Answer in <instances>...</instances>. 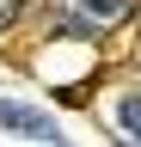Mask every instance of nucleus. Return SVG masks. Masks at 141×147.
Segmentation results:
<instances>
[{
	"label": "nucleus",
	"mask_w": 141,
	"mask_h": 147,
	"mask_svg": "<svg viewBox=\"0 0 141 147\" xmlns=\"http://www.w3.org/2000/svg\"><path fill=\"white\" fill-rule=\"evenodd\" d=\"M123 129H129V141H141V98H123Z\"/></svg>",
	"instance_id": "obj_3"
},
{
	"label": "nucleus",
	"mask_w": 141,
	"mask_h": 147,
	"mask_svg": "<svg viewBox=\"0 0 141 147\" xmlns=\"http://www.w3.org/2000/svg\"><path fill=\"white\" fill-rule=\"evenodd\" d=\"M135 0H80V25H123Z\"/></svg>",
	"instance_id": "obj_2"
},
{
	"label": "nucleus",
	"mask_w": 141,
	"mask_h": 147,
	"mask_svg": "<svg viewBox=\"0 0 141 147\" xmlns=\"http://www.w3.org/2000/svg\"><path fill=\"white\" fill-rule=\"evenodd\" d=\"M0 129H12V135H25V141H61V135H55V123H49L43 110L12 104V98H0Z\"/></svg>",
	"instance_id": "obj_1"
},
{
	"label": "nucleus",
	"mask_w": 141,
	"mask_h": 147,
	"mask_svg": "<svg viewBox=\"0 0 141 147\" xmlns=\"http://www.w3.org/2000/svg\"><path fill=\"white\" fill-rule=\"evenodd\" d=\"M12 18H19V0H0V31H6Z\"/></svg>",
	"instance_id": "obj_4"
}]
</instances>
